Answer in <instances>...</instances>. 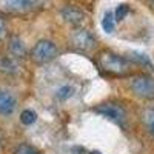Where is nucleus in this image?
Returning a JSON list of instances; mask_svg holds the SVG:
<instances>
[{
	"label": "nucleus",
	"instance_id": "nucleus-6",
	"mask_svg": "<svg viewBox=\"0 0 154 154\" xmlns=\"http://www.w3.org/2000/svg\"><path fill=\"white\" fill-rule=\"evenodd\" d=\"M97 112H100L102 116H105V117H108L109 120L119 123V125H123L125 120H126V114L125 111L119 106V105H114V103H103L96 108Z\"/></svg>",
	"mask_w": 154,
	"mask_h": 154
},
{
	"label": "nucleus",
	"instance_id": "nucleus-14",
	"mask_svg": "<svg viewBox=\"0 0 154 154\" xmlns=\"http://www.w3.org/2000/svg\"><path fill=\"white\" fill-rule=\"evenodd\" d=\"M72 94H74V91H72V88H71L69 85H65V86L59 88L57 93H56V96H57L59 100H66V99H69Z\"/></svg>",
	"mask_w": 154,
	"mask_h": 154
},
{
	"label": "nucleus",
	"instance_id": "nucleus-19",
	"mask_svg": "<svg viewBox=\"0 0 154 154\" xmlns=\"http://www.w3.org/2000/svg\"><path fill=\"white\" fill-rule=\"evenodd\" d=\"M2 146H3V142H2V137H0V149H2Z\"/></svg>",
	"mask_w": 154,
	"mask_h": 154
},
{
	"label": "nucleus",
	"instance_id": "nucleus-2",
	"mask_svg": "<svg viewBox=\"0 0 154 154\" xmlns=\"http://www.w3.org/2000/svg\"><path fill=\"white\" fill-rule=\"evenodd\" d=\"M100 66L112 74H125L130 71V62L122 56L105 53L100 56Z\"/></svg>",
	"mask_w": 154,
	"mask_h": 154
},
{
	"label": "nucleus",
	"instance_id": "nucleus-10",
	"mask_svg": "<svg viewBox=\"0 0 154 154\" xmlns=\"http://www.w3.org/2000/svg\"><path fill=\"white\" fill-rule=\"evenodd\" d=\"M116 23H117V20L114 17V11H106L103 17H102V28H103V31L111 34L116 28Z\"/></svg>",
	"mask_w": 154,
	"mask_h": 154
},
{
	"label": "nucleus",
	"instance_id": "nucleus-12",
	"mask_svg": "<svg viewBox=\"0 0 154 154\" xmlns=\"http://www.w3.org/2000/svg\"><path fill=\"white\" fill-rule=\"evenodd\" d=\"M142 120L145 123V126L148 128V131L151 134H154V108H146L142 114Z\"/></svg>",
	"mask_w": 154,
	"mask_h": 154
},
{
	"label": "nucleus",
	"instance_id": "nucleus-8",
	"mask_svg": "<svg viewBox=\"0 0 154 154\" xmlns=\"http://www.w3.org/2000/svg\"><path fill=\"white\" fill-rule=\"evenodd\" d=\"M62 16L63 19H65L68 23L71 25H80L83 20H85V14H83V11L79 9L77 6H66V8H63L62 9Z\"/></svg>",
	"mask_w": 154,
	"mask_h": 154
},
{
	"label": "nucleus",
	"instance_id": "nucleus-1",
	"mask_svg": "<svg viewBox=\"0 0 154 154\" xmlns=\"http://www.w3.org/2000/svg\"><path fill=\"white\" fill-rule=\"evenodd\" d=\"M131 91L140 97L146 100H154V79L149 75H136L130 82Z\"/></svg>",
	"mask_w": 154,
	"mask_h": 154
},
{
	"label": "nucleus",
	"instance_id": "nucleus-21",
	"mask_svg": "<svg viewBox=\"0 0 154 154\" xmlns=\"http://www.w3.org/2000/svg\"><path fill=\"white\" fill-rule=\"evenodd\" d=\"M151 2H154V0H151Z\"/></svg>",
	"mask_w": 154,
	"mask_h": 154
},
{
	"label": "nucleus",
	"instance_id": "nucleus-3",
	"mask_svg": "<svg viewBox=\"0 0 154 154\" xmlns=\"http://www.w3.org/2000/svg\"><path fill=\"white\" fill-rule=\"evenodd\" d=\"M57 56V46L51 40H40L31 49V59L35 63H48Z\"/></svg>",
	"mask_w": 154,
	"mask_h": 154
},
{
	"label": "nucleus",
	"instance_id": "nucleus-11",
	"mask_svg": "<svg viewBox=\"0 0 154 154\" xmlns=\"http://www.w3.org/2000/svg\"><path fill=\"white\" fill-rule=\"evenodd\" d=\"M0 71L8 72V74H14L17 71V63L14 57H3L0 59Z\"/></svg>",
	"mask_w": 154,
	"mask_h": 154
},
{
	"label": "nucleus",
	"instance_id": "nucleus-5",
	"mask_svg": "<svg viewBox=\"0 0 154 154\" xmlns=\"http://www.w3.org/2000/svg\"><path fill=\"white\" fill-rule=\"evenodd\" d=\"M71 43L74 48L80 49V51H93L96 48V38L94 35L89 32L88 29H75L71 35Z\"/></svg>",
	"mask_w": 154,
	"mask_h": 154
},
{
	"label": "nucleus",
	"instance_id": "nucleus-18",
	"mask_svg": "<svg viewBox=\"0 0 154 154\" xmlns=\"http://www.w3.org/2000/svg\"><path fill=\"white\" fill-rule=\"evenodd\" d=\"M5 34H6V23H5V20L2 17H0V38H2Z\"/></svg>",
	"mask_w": 154,
	"mask_h": 154
},
{
	"label": "nucleus",
	"instance_id": "nucleus-20",
	"mask_svg": "<svg viewBox=\"0 0 154 154\" xmlns=\"http://www.w3.org/2000/svg\"><path fill=\"white\" fill-rule=\"evenodd\" d=\"M93 154H97V152H93Z\"/></svg>",
	"mask_w": 154,
	"mask_h": 154
},
{
	"label": "nucleus",
	"instance_id": "nucleus-9",
	"mask_svg": "<svg viewBox=\"0 0 154 154\" xmlns=\"http://www.w3.org/2000/svg\"><path fill=\"white\" fill-rule=\"evenodd\" d=\"M8 49H9V54L11 57L14 59H22L26 56V46L25 43L20 40L19 37H12L9 40V45H8Z\"/></svg>",
	"mask_w": 154,
	"mask_h": 154
},
{
	"label": "nucleus",
	"instance_id": "nucleus-15",
	"mask_svg": "<svg viewBox=\"0 0 154 154\" xmlns=\"http://www.w3.org/2000/svg\"><path fill=\"white\" fill-rule=\"evenodd\" d=\"M35 119H37V116H35V112H34L32 109L23 111V112H22V117H20L22 123H25V125H32V123L35 122Z\"/></svg>",
	"mask_w": 154,
	"mask_h": 154
},
{
	"label": "nucleus",
	"instance_id": "nucleus-7",
	"mask_svg": "<svg viewBox=\"0 0 154 154\" xmlns=\"http://www.w3.org/2000/svg\"><path fill=\"white\" fill-rule=\"evenodd\" d=\"M17 108V100L12 96L9 91H5V89H0V116H8L14 114Z\"/></svg>",
	"mask_w": 154,
	"mask_h": 154
},
{
	"label": "nucleus",
	"instance_id": "nucleus-16",
	"mask_svg": "<svg viewBox=\"0 0 154 154\" xmlns=\"http://www.w3.org/2000/svg\"><path fill=\"white\" fill-rule=\"evenodd\" d=\"M16 154H42L40 151H38L37 148L31 146V145H26V143H22L17 146L16 149Z\"/></svg>",
	"mask_w": 154,
	"mask_h": 154
},
{
	"label": "nucleus",
	"instance_id": "nucleus-13",
	"mask_svg": "<svg viewBox=\"0 0 154 154\" xmlns=\"http://www.w3.org/2000/svg\"><path fill=\"white\" fill-rule=\"evenodd\" d=\"M128 12H130V5L122 3V5H119L117 8L114 9V17H116L117 22H120V20H123L128 16Z\"/></svg>",
	"mask_w": 154,
	"mask_h": 154
},
{
	"label": "nucleus",
	"instance_id": "nucleus-17",
	"mask_svg": "<svg viewBox=\"0 0 154 154\" xmlns=\"http://www.w3.org/2000/svg\"><path fill=\"white\" fill-rule=\"evenodd\" d=\"M131 59H133L136 63H139V65H145V66H148V68H151V66H152V65H151V60H149L145 54L134 53V54L131 56Z\"/></svg>",
	"mask_w": 154,
	"mask_h": 154
},
{
	"label": "nucleus",
	"instance_id": "nucleus-4",
	"mask_svg": "<svg viewBox=\"0 0 154 154\" xmlns=\"http://www.w3.org/2000/svg\"><path fill=\"white\" fill-rule=\"evenodd\" d=\"M3 9L14 12H29L37 11L46 5V0H2L0 2Z\"/></svg>",
	"mask_w": 154,
	"mask_h": 154
}]
</instances>
